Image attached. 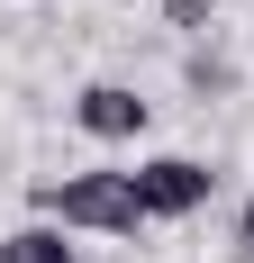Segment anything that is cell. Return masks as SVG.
Here are the masks:
<instances>
[{
    "instance_id": "1",
    "label": "cell",
    "mask_w": 254,
    "mask_h": 263,
    "mask_svg": "<svg viewBox=\"0 0 254 263\" xmlns=\"http://www.w3.org/2000/svg\"><path fill=\"white\" fill-rule=\"evenodd\" d=\"M37 200H46L64 227H109V236H136V218H146L136 173H73V182H46Z\"/></svg>"
},
{
    "instance_id": "2",
    "label": "cell",
    "mask_w": 254,
    "mask_h": 263,
    "mask_svg": "<svg viewBox=\"0 0 254 263\" xmlns=\"http://www.w3.org/2000/svg\"><path fill=\"white\" fill-rule=\"evenodd\" d=\"M209 182H218V173L164 155V163H146V173H136V200H146V218H191V209L209 200Z\"/></svg>"
},
{
    "instance_id": "3",
    "label": "cell",
    "mask_w": 254,
    "mask_h": 263,
    "mask_svg": "<svg viewBox=\"0 0 254 263\" xmlns=\"http://www.w3.org/2000/svg\"><path fill=\"white\" fill-rule=\"evenodd\" d=\"M82 127H91V136H136V127H146V100L118 91V82H100V91H82Z\"/></svg>"
},
{
    "instance_id": "4",
    "label": "cell",
    "mask_w": 254,
    "mask_h": 263,
    "mask_svg": "<svg viewBox=\"0 0 254 263\" xmlns=\"http://www.w3.org/2000/svg\"><path fill=\"white\" fill-rule=\"evenodd\" d=\"M0 263H73V254H64V236H46V227H19V236L0 245Z\"/></svg>"
},
{
    "instance_id": "5",
    "label": "cell",
    "mask_w": 254,
    "mask_h": 263,
    "mask_svg": "<svg viewBox=\"0 0 254 263\" xmlns=\"http://www.w3.org/2000/svg\"><path fill=\"white\" fill-rule=\"evenodd\" d=\"M164 18H173V27H200V18H209V0H164Z\"/></svg>"
},
{
    "instance_id": "6",
    "label": "cell",
    "mask_w": 254,
    "mask_h": 263,
    "mask_svg": "<svg viewBox=\"0 0 254 263\" xmlns=\"http://www.w3.org/2000/svg\"><path fill=\"white\" fill-rule=\"evenodd\" d=\"M236 245H245V254H254V209H245V227H236Z\"/></svg>"
}]
</instances>
